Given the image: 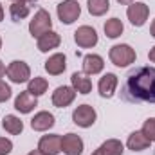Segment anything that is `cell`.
I'll return each instance as SVG.
<instances>
[{
  "mask_svg": "<svg viewBox=\"0 0 155 155\" xmlns=\"http://www.w3.org/2000/svg\"><path fill=\"white\" fill-rule=\"evenodd\" d=\"M132 101L155 103V67H139L134 71L124 87Z\"/></svg>",
  "mask_w": 155,
  "mask_h": 155,
  "instance_id": "1",
  "label": "cell"
},
{
  "mask_svg": "<svg viewBox=\"0 0 155 155\" xmlns=\"http://www.w3.org/2000/svg\"><path fill=\"white\" fill-rule=\"evenodd\" d=\"M108 58H110V61H112L116 67H128V65H132V63L135 61L137 54H135V51H134L130 45H126V43H117V45H114V47L110 49Z\"/></svg>",
  "mask_w": 155,
  "mask_h": 155,
  "instance_id": "2",
  "label": "cell"
},
{
  "mask_svg": "<svg viewBox=\"0 0 155 155\" xmlns=\"http://www.w3.org/2000/svg\"><path fill=\"white\" fill-rule=\"evenodd\" d=\"M52 29V20L51 15L45 9H38L33 16V20L29 22V33L33 38H40L41 35H45L47 31Z\"/></svg>",
  "mask_w": 155,
  "mask_h": 155,
  "instance_id": "3",
  "label": "cell"
},
{
  "mask_svg": "<svg viewBox=\"0 0 155 155\" xmlns=\"http://www.w3.org/2000/svg\"><path fill=\"white\" fill-rule=\"evenodd\" d=\"M56 13H58V18L61 20V24L71 25L79 18L81 7H79V4L76 0H63L56 5Z\"/></svg>",
  "mask_w": 155,
  "mask_h": 155,
  "instance_id": "4",
  "label": "cell"
},
{
  "mask_svg": "<svg viewBox=\"0 0 155 155\" xmlns=\"http://www.w3.org/2000/svg\"><path fill=\"white\" fill-rule=\"evenodd\" d=\"M5 74L7 78L13 81V83H27L31 79V69L25 61H20V60H15L11 61L7 67H5Z\"/></svg>",
  "mask_w": 155,
  "mask_h": 155,
  "instance_id": "5",
  "label": "cell"
},
{
  "mask_svg": "<svg viewBox=\"0 0 155 155\" xmlns=\"http://www.w3.org/2000/svg\"><path fill=\"white\" fill-rule=\"evenodd\" d=\"M148 15H150V7H148L144 2H134V4H130L128 9H126V16H128V20H130V24L135 25V27L144 25L146 20H148Z\"/></svg>",
  "mask_w": 155,
  "mask_h": 155,
  "instance_id": "6",
  "label": "cell"
},
{
  "mask_svg": "<svg viewBox=\"0 0 155 155\" xmlns=\"http://www.w3.org/2000/svg\"><path fill=\"white\" fill-rule=\"evenodd\" d=\"M96 110L90 107V105H79L76 110L72 112V121L74 124L81 126V128H90L94 123H96Z\"/></svg>",
  "mask_w": 155,
  "mask_h": 155,
  "instance_id": "7",
  "label": "cell"
},
{
  "mask_svg": "<svg viewBox=\"0 0 155 155\" xmlns=\"http://www.w3.org/2000/svg\"><path fill=\"white\" fill-rule=\"evenodd\" d=\"M74 41L78 43V47H81V49H90V47L97 45V33L90 25H81V27H78L76 33H74Z\"/></svg>",
  "mask_w": 155,
  "mask_h": 155,
  "instance_id": "8",
  "label": "cell"
},
{
  "mask_svg": "<svg viewBox=\"0 0 155 155\" xmlns=\"http://www.w3.org/2000/svg\"><path fill=\"white\" fill-rule=\"evenodd\" d=\"M76 94L78 92L72 87L61 85V87H58V88L52 92V105L58 107V108H65V107H69V105L74 101Z\"/></svg>",
  "mask_w": 155,
  "mask_h": 155,
  "instance_id": "9",
  "label": "cell"
},
{
  "mask_svg": "<svg viewBox=\"0 0 155 155\" xmlns=\"http://www.w3.org/2000/svg\"><path fill=\"white\" fill-rule=\"evenodd\" d=\"M38 150L43 155H58L61 152V135L58 134L43 135L38 143Z\"/></svg>",
  "mask_w": 155,
  "mask_h": 155,
  "instance_id": "10",
  "label": "cell"
},
{
  "mask_svg": "<svg viewBox=\"0 0 155 155\" xmlns=\"http://www.w3.org/2000/svg\"><path fill=\"white\" fill-rule=\"evenodd\" d=\"M83 146V139L76 134H67L61 137V152L65 155H81Z\"/></svg>",
  "mask_w": 155,
  "mask_h": 155,
  "instance_id": "11",
  "label": "cell"
},
{
  "mask_svg": "<svg viewBox=\"0 0 155 155\" xmlns=\"http://www.w3.org/2000/svg\"><path fill=\"white\" fill-rule=\"evenodd\" d=\"M36 107H38V99H36V96H33L29 90L20 92V94L16 96V99H15V108H16L20 114H29V112H33Z\"/></svg>",
  "mask_w": 155,
  "mask_h": 155,
  "instance_id": "12",
  "label": "cell"
},
{
  "mask_svg": "<svg viewBox=\"0 0 155 155\" xmlns=\"http://www.w3.org/2000/svg\"><path fill=\"white\" fill-rule=\"evenodd\" d=\"M117 76L116 74H112V72H107L105 76L99 79V83H97V90H99V96L101 97H107V99H110L114 94H116V88H117Z\"/></svg>",
  "mask_w": 155,
  "mask_h": 155,
  "instance_id": "13",
  "label": "cell"
},
{
  "mask_svg": "<svg viewBox=\"0 0 155 155\" xmlns=\"http://www.w3.org/2000/svg\"><path fill=\"white\" fill-rule=\"evenodd\" d=\"M65 69H67V58H65V54H61V52L52 54V56L45 61V71H47L51 76H60V74L65 72Z\"/></svg>",
  "mask_w": 155,
  "mask_h": 155,
  "instance_id": "14",
  "label": "cell"
},
{
  "mask_svg": "<svg viewBox=\"0 0 155 155\" xmlns=\"http://www.w3.org/2000/svg\"><path fill=\"white\" fill-rule=\"evenodd\" d=\"M105 69V60L99 54H87L83 58V72L87 76H96Z\"/></svg>",
  "mask_w": 155,
  "mask_h": 155,
  "instance_id": "15",
  "label": "cell"
},
{
  "mask_svg": "<svg viewBox=\"0 0 155 155\" xmlns=\"http://www.w3.org/2000/svg\"><path fill=\"white\" fill-rule=\"evenodd\" d=\"M60 43H61V36L56 33V31H47L45 35H41L38 38V51L40 52H49V51H52V49H56V47H60Z\"/></svg>",
  "mask_w": 155,
  "mask_h": 155,
  "instance_id": "16",
  "label": "cell"
},
{
  "mask_svg": "<svg viewBox=\"0 0 155 155\" xmlns=\"http://www.w3.org/2000/svg\"><path fill=\"white\" fill-rule=\"evenodd\" d=\"M54 123H56V121H54V116H52L51 112L41 110L38 114H35V117L31 119V128L36 130V132H45V130L52 128Z\"/></svg>",
  "mask_w": 155,
  "mask_h": 155,
  "instance_id": "17",
  "label": "cell"
},
{
  "mask_svg": "<svg viewBox=\"0 0 155 155\" xmlns=\"http://www.w3.org/2000/svg\"><path fill=\"white\" fill-rule=\"evenodd\" d=\"M150 144H152V141H150L141 130L130 134V135H128V141H126V146H128V150H132V152H143V150L150 148Z\"/></svg>",
  "mask_w": 155,
  "mask_h": 155,
  "instance_id": "18",
  "label": "cell"
},
{
  "mask_svg": "<svg viewBox=\"0 0 155 155\" xmlns=\"http://www.w3.org/2000/svg\"><path fill=\"white\" fill-rule=\"evenodd\" d=\"M123 150H124V146L119 139H108L92 155H123Z\"/></svg>",
  "mask_w": 155,
  "mask_h": 155,
  "instance_id": "19",
  "label": "cell"
},
{
  "mask_svg": "<svg viewBox=\"0 0 155 155\" xmlns=\"http://www.w3.org/2000/svg\"><path fill=\"white\" fill-rule=\"evenodd\" d=\"M71 81H72V88L79 94H88L92 90V81L90 78H87L85 72H74L71 76Z\"/></svg>",
  "mask_w": 155,
  "mask_h": 155,
  "instance_id": "20",
  "label": "cell"
},
{
  "mask_svg": "<svg viewBox=\"0 0 155 155\" xmlns=\"http://www.w3.org/2000/svg\"><path fill=\"white\" fill-rule=\"evenodd\" d=\"M2 126H4V130H5L7 134H11V135H18V134H22V130H24V123L20 121V117L13 116V114H9V116L4 117Z\"/></svg>",
  "mask_w": 155,
  "mask_h": 155,
  "instance_id": "21",
  "label": "cell"
},
{
  "mask_svg": "<svg viewBox=\"0 0 155 155\" xmlns=\"http://www.w3.org/2000/svg\"><path fill=\"white\" fill-rule=\"evenodd\" d=\"M105 35L108 36V38H119L121 35H123V31H124V25H123V22L119 20V18H110V20H107L105 22Z\"/></svg>",
  "mask_w": 155,
  "mask_h": 155,
  "instance_id": "22",
  "label": "cell"
},
{
  "mask_svg": "<svg viewBox=\"0 0 155 155\" xmlns=\"http://www.w3.org/2000/svg\"><path fill=\"white\" fill-rule=\"evenodd\" d=\"M47 88H49V83H47V79L45 78H31L29 81H27V90L33 94V96H41V94H45L47 92Z\"/></svg>",
  "mask_w": 155,
  "mask_h": 155,
  "instance_id": "23",
  "label": "cell"
},
{
  "mask_svg": "<svg viewBox=\"0 0 155 155\" xmlns=\"http://www.w3.org/2000/svg\"><path fill=\"white\" fill-rule=\"evenodd\" d=\"M87 7H88V13L92 16H103V15L108 13L110 2L108 0H88L87 2Z\"/></svg>",
  "mask_w": 155,
  "mask_h": 155,
  "instance_id": "24",
  "label": "cell"
},
{
  "mask_svg": "<svg viewBox=\"0 0 155 155\" xmlns=\"http://www.w3.org/2000/svg\"><path fill=\"white\" fill-rule=\"evenodd\" d=\"M29 11H31L29 5L24 4V2H13L11 7H9V15H11V18H13L15 22H20V20L27 18V16H29Z\"/></svg>",
  "mask_w": 155,
  "mask_h": 155,
  "instance_id": "25",
  "label": "cell"
},
{
  "mask_svg": "<svg viewBox=\"0 0 155 155\" xmlns=\"http://www.w3.org/2000/svg\"><path fill=\"white\" fill-rule=\"evenodd\" d=\"M141 132H143V134L152 141V143H155V117H150V119H146V121H144V124H143Z\"/></svg>",
  "mask_w": 155,
  "mask_h": 155,
  "instance_id": "26",
  "label": "cell"
},
{
  "mask_svg": "<svg viewBox=\"0 0 155 155\" xmlns=\"http://www.w3.org/2000/svg\"><path fill=\"white\" fill-rule=\"evenodd\" d=\"M11 96H13L11 87H9L5 81H2V79H0V103H5Z\"/></svg>",
  "mask_w": 155,
  "mask_h": 155,
  "instance_id": "27",
  "label": "cell"
},
{
  "mask_svg": "<svg viewBox=\"0 0 155 155\" xmlns=\"http://www.w3.org/2000/svg\"><path fill=\"white\" fill-rule=\"evenodd\" d=\"M13 152V143L5 137H0V155H7Z\"/></svg>",
  "mask_w": 155,
  "mask_h": 155,
  "instance_id": "28",
  "label": "cell"
},
{
  "mask_svg": "<svg viewBox=\"0 0 155 155\" xmlns=\"http://www.w3.org/2000/svg\"><path fill=\"white\" fill-rule=\"evenodd\" d=\"M148 58H150V61H152V63H155V45L150 49V52H148Z\"/></svg>",
  "mask_w": 155,
  "mask_h": 155,
  "instance_id": "29",
  "label": "cell"
},
{
  "mask_svg": "<svg viewBox=\"0 0 155 155\" xmlns=\"http://www.w3.org/2000/svg\"><path fill=\"white\" fill-rule=\"evenodd\" d=\"M150 35H152V36L155 38V20L152 22V25H150Z\"/></svg>",
  "mask_w": 155,
  "mask_h": 155,
  "instance_id": "30",
  "label": "cell"
},
{
  "mask_svg": "<svg viewBox=\"0 0 155 155\" xmlns=\"http://www.w3.org/2000/svg\"><path fill=\"white\" fill-rule=\"evenodd\" d=\"M119 4H124V5H130V4H134L135 0H117Z\"/></svg>",
  "mask_w": 155,
  "mask_h": 155,
  "instance_id": "31",
  "label": "cell"
},
{
  "mask_svg": "<svg viewBox=\"0 0 155 155\" xmlns=\"http://www.w3.org/2000/svg\"><path fill=\"white\" fill-rule=\"evenodd\" d=\"M4 74H5V67H4V63L0 61V78L4 76Z\"/></svg>",
  "mask_w": 155,
  "mask_h": 155,
  "instance_id": "32",
  "label": "cell"
},
{
  "mask_svg": "<svg viewBox=\"0 0 155 155\" xmlns=\"http://www.w3.org/2000/svg\"><path fill=\"white\" fill-rule=\"evenodd\" d=\"M27 155H43V153H41L40 150H33V152H29Z\"/></svg>",
  "mask_w": 155,
  "mask_h": 155,
  "instance_id": "33",
  "label": "cell"
},
{
  "mask_svg": "<svg viewBox=\"0 0 155 155\" xmlns=\"http://www.w3.org/2000/svg\"><path fill=\"white\" fill-rule=\"evenodd\" d=\"M4 20V7H2V4H0V22Z\"/></svg>",
  "mask_w": 155,
  "mask_h": 155,
  "instance_id": "34",
  "label": "cell"
},
{
  "mask_svg": "<svg viewBox=\"0 0 155 155\" xmlns=\"http://www.w3.org/2000/svg\"><path fill=\"white\" fill-rule=\"evenodd\" d=\"M11 2H24V4H29V2H36V0H11Z\"/></svg>",
  "mask_w": 155,
  "mask_h": 155,
  "instance_id": "35",
  "label": "cell"
},
{
  "mask_svg": "<svg viewBox=\"0 0 155 155\" xmlns=\"http://www.w3.org/2000/svg\"><path fill=\"white\" fill-rule=\"evenodd\" d=\"M0 49H2V38H0Z\"/></svg>",
  "mask_w": 155,
  "mask_h": 155,
  "instance_id": "36",
  "label": "cell"
}]
</instances>
